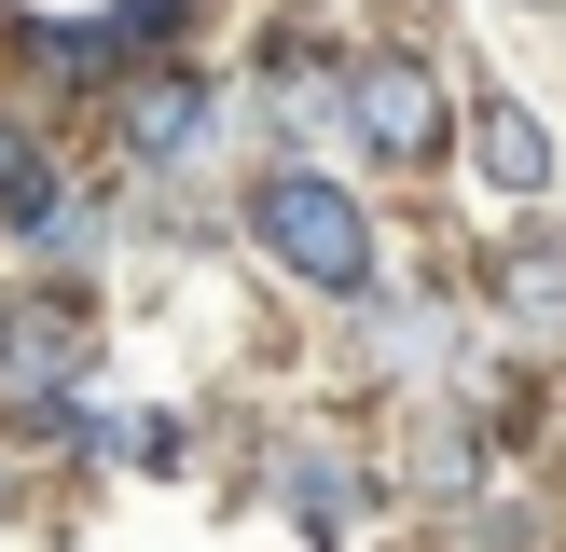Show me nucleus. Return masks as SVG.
<instances>
[{"label":"nucleus","mask_w":566,"mask_h":552,"mask_svg":"<svg viewBox=\"0 0 566 552\" xmlns=\"http://www.w3.org/2000/svg\"><path fill=\"white\" fill-rule=\"evenodd\" d=\"M249 235H263L304 290H359V276H374V221H359L332 180H304V166H276V180L249 193Z\"/></svg>","instance_id":"1"},{"label":"nucleus","mask_w":566,"mask_h":552,"mask_svg":"<svg viewBox=\"0 0 566 552\" xmlns=\"http://www.w3.org/2000/svg\"><path fill=\"white\" fill-rule=\"evenodd\" d=\"M346 125H359V152H387V166H415L442 138V83L415 70V55H374V70L346 83Z\"/></svg>","instance_id":"2"},{"label":"nucleus","mask_w":566,"mask_h":552,"mask_svg":"<svg viewBox=\"0 0 566 552\" xmlns=\"http://www.w3.org/2000/svg\"><path fill=\"white\" fill-rule=\"evenodd\" d=\"M83 304H0V386H55V373H83Z\"/></svg>","instance_id":"3"},{"label":"nucleus","mask_w":566,"mask_h":552,"mask_svg":"<svg viewBox=\"0 0 566 552\" xmlns=\"http://www.w3.org/2000/svg\"><path fill=\"white\" fill-rule=\"evenodd\" d=\"M180 14H193V0H125V14H97V28H28V42H42L55 70H125V55H153Z\"/></svg>","instance_id":"4"},{"label":"nucleus","mask_w":566,"mask_h":552,"mask_svg":"<svg viewBox=\"0 0 566 552\" xmlns=\"http://www.w3.org/2000/svg\"><path fill=\"white\" fill-rule=\"evenodd\" d=\"M125 138H138V152H193V138H208V83H193V70H138L125 83Z\"/></svg>","instance_id":"5"},{"label":"nucleus","mask_w":566,"mask_h":552,"mask_svg":"<svg viewBox=\"0 0 566 552\" xmlns=\"http://www.w3.org/2000/svg\"><path fill=\"white\" fill-rule=\"evenodd\" d=\"M484 180H497V193H539V180H553V138L525 125V110H484Z\"/></svg>","instance_id":"6"},{"label":"nucleus","mask_w":566,"mask_h":552,"mask_svg":"<svg viewBox=\"0 0 566 552\" xmlns=\"http://www.w3.org/2000/svg\"><path fill=\"white\" fill-rule=\"evenodd\" d=\"M42 208H55V166H42V138H14V125H0V221L28 235Z\"/></svg>","instance_id":"7"},{"label":"nucleus","mask_w":566,"mask_h":552,"mask_svg":"<svg viewBox=\"0 0 566 552\" xmlns=\"http://www.w3.org/2000/svg\"><path fill=\"white\" fill-rule=\"evenodd\" d=\"M291 497H304V524H346V511H359V484H346L332 456H304V469H291Z\"/></svg>","instance_id":"8"},{"label":"nucleus","mask_w":566,"mask_h":552,"mask_svg":"<svg viewBox=\"0 0 566 552\" xmlns=\"http://www.w3.org/2000/svg\"><path fill=\"white\" fill-rule=\"evenodd\" d=\"M180 442H193L180 414H125V456H138V469H180Z\"/></svg>","instance_id":"9"},{"label":"nucleus","mask_w":566,"mask_h":552,"mask_svg":"<svg viewBox=\"0 0 566 552\" xmlns=\"http://www.w3.org/2000/svg\"><path fill=\"white\" fill-rule=\"evenodd\" d=\"M512 304H553V318H566V248H525V263H512Z\"/></svg>","instance_id":"10"}]
</instances>
